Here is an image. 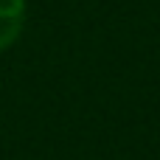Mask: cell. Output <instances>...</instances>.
Returning <instances> with one entry per match:
<instances>
[{
	"mask_svg": "<svg viewBox=\"0 0 160 160\" xmlns=\"http://www.w3.org/2000/svg\"><path fill=\"white\" fill-rule=\"evenodd\" d=\"M25 25V0H0V51L11 48Z\"/></svg>",
	"mask_w": 160,
	"mask_h": 160,
	"instance_id": "6da1fadb",
	"label": "cell"
}]
</instances>
